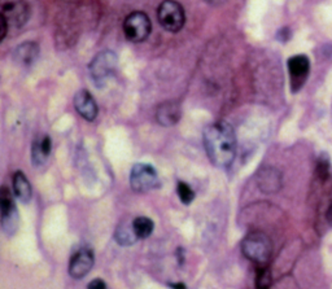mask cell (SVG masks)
<instances>
[{
    "label": "cell",
    "mask_w": 332,
    "mask_h": 289,
    "mask_svg": "<svg viewBox=\"0 0 332 289\" xmlns=\"http://www.w3.org/2000/svg\"><path fill=\"white\" fill-rule=\"evenodd\" d=\"M12 183H13L14 196L23 204H28L33 197V188H31V184L26 175L22 172H16Z\"/></svg>",
    "instance_id": "16"
},
{
    "label": "cell",
    "mask_w": 332,
    "mask_h": 289,
    "mask_svg": "<svg viewBox=\"0 0 332 289\" xmlns=\"http://www.w3.org/2000/svg\"><path fill=\"white\" fill-rule=\"evenodd\" d=\"M177 194L179 196V200L183 202L184 205H188L194 201L195 199V192L191 188V185L187 184L184 182H178L177 184Z\"/></svg>",
    "instance_id": "20"
},
{
    "label": "cell",
    "mask_w": 332,
    "mask_h": 289,
    "mask_svg": "<svg viewBox=\"0 0 332 289\" xmlns=\"http://www.w3.org/2000/svg\"><path fill=\"white\" fill-rule=\"evenodd\" d=\"M153 228H155V223L148 216L140 215L132 219V230L138 239H148L152 235Z\"/></svg>",
    "instance_id": "18"
},
{
    "label": "cell",
    "mask_w": 332,
    "mask_h": 289,
    "mask_svg": "<svg viewBox=\"0 0 332 289\" xmlns=\"http://www.w3.org/2000/svg\"><path fill=\"white\" fill-rule=\"evenodd\" d=\"M74 108L79 113V115L88 122H92L98 117V104H96L95 99L91 95L90 91L87 90H81L76 93Z\"/></svg>",
    "instance_id": "11"
},
{
    "label": "cell",
    "mask_w": 332,
    "mask_h": 289,
    "mask_svg": "<svg viewBox=\"0 0 332 289\" xmlns=\"http://www.w3.org/2000/svg\"><path fill=\"white\" fill-rule=\"evenodd\" d=\"M310 71V61L305 55H295L288 60V73L291 79V88L297 92L304 86Z\"/></svg>",
    "instance_id": "10"
},
{
    "label": "cell",
    "mask_w": 332,
    "mask_h": 289,
    "mask_svg": "<svg viewBox=\"0 0 332 289\" xmlns=\"http://www.w3.org/2000/svg\"><path fill=\"white\" fill-rule=\"evenodd\" d=\"M226 0H206V3L211 4V6H221V4L225 3Z\"/></svg>",
    "instance_id": "23"
},
{
    "label": "cell",
    "mask_w": 332,
    "mask_h": 289,
    "mask_svg": "<svg viewBox=\"0 0 332 289\" xmlns=\"http://www.w3.org/2000/svg\"><path fill=\"white\" fill-rule=\"evenodd\" d=\"M152 31V22L148 14L136 11L130 13L124 21V34L127 40L132 43H141L149 37Z\"/></svg>",
    "instance_id": "4"
},
{
    "label": "cell",
    "mask_w": 332,
    "mask_h": 289,
    "mask_svg": "<svg viewBox=\"0 0 332 289\" xmlns=\"http://www.w3.org/2000/svg\"><path fill=\"white\" fill-rule=\"evenodd\" d=\"M271 284H273V279H271L270 270L268 267L259 266L256 271V280H254L256 289H270Z\"/></svg>",
    "instance_id": "19"
},
{
    "label": "cell",
    "mask_w": 332,
    "mask_h": 289,
    "mask_svg": "<svg viewBox=\"0 0 332 289\" xmlns=\"http://www.w3.org/2000/svg\"><path fill=\"white\" fill-rule=\"evenodd\" d=\"M52 141L48 135H43L34 140L31 146V162L35 166L44 165L45 161L48 160L51 155Z\"/></svg>",
    "instance_id": "13"
},
{
    "label": "cell",
    "mask_w": 332,
    "mask_h": 289,
    "mask_svg": "<svg viewBox=\"0 0 332 289\" xmlns=\"http://www.w3.org/2000/svg\"><path fill=\"white\" fill-rule=\"evenodd\" d=\"M206 156L214 166L226 168L236 156V136L228 122L217 121L208 125L203 132Z\"/></svg>",
    "instance_id": "1"
},
{
    "label": "cell",
    "mask_w": 332,
    "mask_h": 289,
    "mask_svg": "<svg viewBox=\"0 0 332 289\" xmlns=\"http://www.w3.org/2000/svg\"><path fill=\"white\" fill-rule=\"evenodd\" d=\"M117 66V56L112 51H102L92 59L90 64L91 78L98 86H104Z\"/></svg>",
    "instance_id": "6"
},
{
    "label": "cell",
    "mask_w": 332,
    "mask_h": 289,
    "mask_svg": "<svg viewBox=\"0 0 332 289\" xmlns=\"http://www.w3.org/2000/svg\"><path fill=\"white\" fill-rule=\"evenodd\" d=\"M242 252L245 258L254 263L264 266L270 259L273 252V244L268 235L264 232H251L242 242Z\"/></svg>",
    "instance_id": "2"
},
{
    "label": "cell",
    "mask_w": 332,
    "mask_h": 289,
    "mask_svg": "<svg viewBox=\"0 0 332 289\" xmlns=\"http://www.w3.org/2000/svg\"><path fill=\"white\" fill-rule=\"evenodd\" d=\"M157 20L163 30L178 33L186 23V13L183 7L175 0H163L157 9Z\"/></svg>",
    "instance_id": "3"
},
{
    "label": "cell",
    "mask_w": 332,
    "mask_h": 289,
    "mask_svg": "<svg viewBox=\"0 0 332 289\" xmlns=\"http://www.w3.org/2000/svg\"><path fill=\"white\" fill-rule=\"evenodd\" d=\"M95 263L92 249L85 247L77 250L69 262V275L76 280L85 278Z\"/></svg>",
    "instance_id": "9"
},
{
    "label": "cell",
    "mask_w": 332,
    "mask_h": 289,
    "mask_svg": "<svg viewBox=\"0 0 332 289\" xmlns=\"http://www.w3.org/2000/svg\"><path fill=\"white\" fill-rule=\"evenodd\" d=\"M0 213H2V228L4 233L12 236L17 231L18 213L13 196L6 185H3L0 189Z\"/></svg>",
    "instance_id": "7"
},
{
    "label": "cell",
    "mask_w": 332,
    "mask_h": 289,
    "mask_svg": "<svg viewBox=\"0 0 332 289\" xmlns=\"http://www.w3.org/2000/svg\"><path fill=\"white\" fill-rule=\"evenodd\" d=\"M66 2H73V0H66Z\"/></svg>",
    "instance_id": "25"
},
{
    "label": "cell",
    "mask_w": 332,
    "mask_h": 289,
    "mask_svg": "<svg viewBox=\"0 0 332 289\" xmlns=\"http://www.w3.org/2000/svg\"><path fill=\"white\" fill-rule=\"evenodd\" d=\"M182 117V110L175 101H165L156 109V121L163 127L174 126Z\"/></svg>",
    "instance_id": "12"
},
{
    "label": "cell",
    "mask_w": 332,
    "mask_h": 289,
    "mask_svg": "<svg viewBox=\"0 0 332 289\" xmlns=\"http://www.w3.org/2000/svg\"><path fill=\"white\" fill-rule=\"evenodd\" d=\"M130 185L139 194H146L158 185V174L149 163H135L130 173Z\"/></svg>",
    "instance_id": "5"
},
{
    "label": "cell",
    "mask_w": 332,
    "mask_h": 289,
    "mask_svg": "<svg viewBox=\"0 0 332 289\" xmlns=\"http://www.w3.org/2000/svg\"><path fill=\"white\" fill-rule=\"evenodd\" d=\"M87 289H108L107 284L102 279H93L87 285Z\"/></svg>",
    "instance_id": "21"
},
{
    "label": "cell",
    "mask_w": 332,
    "mask_h": 289,
    "mask_svg": "<svg viewBox=\"0 0 332 289\" xmlns=\"http://www.w3.org/2000/svg\"><path fill=\"white\" fill-rule=\"evenodd\" d=\"M170 286H172L173 289H186V285L182 283H178V284H170Z\"/></svg>",
    "instance_id": "24"
},
{
    "label": "cell",
    "mask_w": 332,
    "mask_h": 289,
    "mask_svg": "<svg viewBox=\"0 0 332 289\" xmlns=\"http://www.w3.org/2000/svg\"><path fill=\"white\" fill-rule=\"evenodd\" d=\"M258 187L265 194H274L278 192L281 187V177L280 173L275 168L266 167L262 168L258 174Z\"/></svg>",
    "instance_id": "15"
},
{
    "label": "cell",
    "mask_w": 332,
    "mask_h": 289,
    "mask_svg": "<svg viewBox=\"0 0 332 289\" xmlns=\"http://www.w3.org/2000/svg\"><path fill=\"white\" fill-rule=\"evenodd\" d=\"M39 56V45L34 42H25L18 45L13 52L14 62L21 66H30Z\"/></svg>",
    "instance_id": "14"
},
{
    "label": "cell",
    "mask_w": 332,
    "mask_h": 289,
    "mask_svg": "<svg viewBox=\"0 0 332 289\" xmlns=\"http://www.w3.org/2000/svg\"><path fill=\"white\" fill-rule=\"evenodd\" d=\"M326 219H327V222L329 223V226H332V204H331V205H329V208L327 209Z\"/></svg>",
    "instance_id": "22"
},
{
    "label": "cell",
    "mask_w": 332,
    "mask_h": 289,
    "mask_svg": "<svg viewBox=\"0 0 332 289\" xmlns=\"http://www.w3.org/2000/svg\"><path fill=\"white\" fill-rule=\"evenodd\" d=\"M31 8L25 0H16L12 3H7L3 6L0 18H3L8 28L18 29L22 28L30 18Z\"/></svg>",
    "instance_id": "8"
},
{
    "label": "cell",
    "mask_w": 332,
    "mask_h": 289,
    "mask_svg": "<svg viewBox=\"0 0 332 289\" xmlns=\"http://www.w3.org/2000/svg\"><path fill=\"white\" fill-rule=\"evenodd\" d=\"M114 240L118 243L122 247H130L134 243L138 240L136 235L134 233V230H132V221L131 222H126V221H122L117 228L114 231V235H113Z\"/></svg>",
    "instance_id": "17"
}]
</instances>
